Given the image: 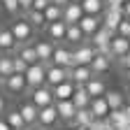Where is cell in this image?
Returning a JSON list of instances; mask_svg holds the SVG:
<instances>
[{
  "label": "cell",
  "instance_id": "obj_1",
  "mask_svg": "<svg viewBox=\"0 0 130 130\" xmlns=\"http://www.w3.org/2000/svg\"><path fill=\"white\" fill-rule=\"evenodd\" d=\"M28 100H30L32 105H35V107H40V109H44V107H51V105H56L54 86L44 84V86H40V88H28Z\"/></svg>",
  "mask_w": 130,
  "mask_h": 130
},
{
  "label": "cell",
  "instance_id": "obj_2",
  "mask_svg": "<svg viewBox=\"0 0 130 130\" xmlns=\"http://www.w3.org/2000/svg\"><path fill=\"white\" fill-rule=\"evenodd\" d=\"M9 28H12V32H14L16 42H19V46H26V44L32 40V35H35V28L28 23L26 16H21V19H14V23H12Z\"/></svg>",
  "mask_w": 130,
  "mask_h": 130
},
{
  "label": "cell",
  "instance_id": "obj_3",
  "mask_svg": "<svg viewBox=\"0 0 130 130\" xmlns=\"http://www.w3.org/2000/svg\"><path fill=\"white\" fill-rule=\"evenodd\" d=\"M114 37H116V35H114L111 30H107V28L102 26V28L98 30V32H95V35H93L88 42L95 46V51H98V54H109V56H111V40H114Z\"/></svg>",
  "mask_w": 130,
  "mask_h": 130
},
{
  "label": "cell",
  "instance_id": "obj_4",
  "mask_svg": "<svg viewBox=\"0 0 130 130\" xmlns=\"http://www.w3.org/2000/svg\"><path fill=\"white\" fill-rule=\"evenodd\" d=\"M46 70L49 65L37 63V65H30L28 72H26V81H28V88H40L46 84Z\"/></svg>",
  "mask_w": 130,
  "mask_h": 130
},
{
  "label": "cell",
  "instance_id": "obj_5",
  "mask_svg": "<svg viewBox=\"0 0 130 130\" xmlns=\"http://www.w3.org/2000/svg\"><path fill=\"white\" fill-rule=\"evenodd\" d=\"M72 54H74V68H77V65H91L93 58L98 56L95 46H93L91 42H84V44L74 46V49H72Z\"/></svg>",
  "mask_w": 130,
  "mask_h": 130
},
{
  "label": "cell",
  "instance_id": "obj_6",
  "mask_svg": "<svg viewBox=\"0 0 130 130\" xmlns=\"http://www.w3.org/2000/svg\"><path fill=\"white\" fill-rule=\"evenodd\" d=\"M3 88L9 93V95H19L23 91H28V81H26V74H12L7 79H0Z\"/></svg>",
  "mask_w": 130,
  "mask_h": 130
},
{
  "label": "cell",
  "instance_id": "obj_7",
  "mask_svg": "<svg viewBox=\"0 0 130 130\" xmlns=\"http://www.w3.org/2000/svg\"><path fill=\"white\" fill-rule=\"evenodd\" d=\"M70 81H74L77 86H86L91 79H95V72L91 70V65H77V68H68Z\"/></svg>",
  "mask_w": 130,
  "mask_h": 130
},
{
  "label": "cell",
  "instance_id": "obj_8",
  "mask_svg": "<svg viewBox=\"0 0 130 130\" xmlns=\"http://www.w3.org/2000/svg\"><path fill=\"white\" fill-rule=\"evenodd\" d=\"M19 42H16L12 28H0V54H19Z\"/></svg>",
  "mask_w": 130,
  "mask_h": 130
},
{
  "label": "cell",
  "instance_id": "obj_9",
  "mask_svg": "<svg viewBox=\"0 0 130 130\" xmlns=\"http://www.w3.org/2000/svg\"><path fill=\"white\" fill-rule=\"evenodd\" d=\"M58 121H60V116H58V109H56V105L40 109V119H37V125H40V128L51 130V128H56V125H58Z\"/></svg>",
  "mask_w": 130,
  "mask_h": 130
},
{
  "label": "cell",
  "instance_id": "obj_10",
  "mask_svg": "<svg viewBox=\"0 0 130 130\" xmlns=\"http://www.w3.org/2000/svg\"><path fill=\"white\" fill-rule=\"evenodd\" d=\"M44 32H46V40H51V42H65V37H68V23L65 21L46 23Z\"/></svg>",
  "mask_w": 130,
  "mask_h": 130
},
{
  "label": "cell",
  "instance_id": "obj_11",
  "mask_svg": "<svg viewBox=\"0 0 130 130\" xmlns=\"http://www.w3.org/2000/svg\"><path fill=\"white\" fill-rule=\"evenodd\" d=\"M79 28L84 30L86 40H91L95 32L102 28V16H91V14H84V19L79 21Z\"/></svg>",
  "mask_w": 130,
  "mask_h": 130
},
{
  "label": "cell",
  "instance_id": "obj_12",
  "mask_svg": "<svg viewBox=\"0 0 130 130\" xmlns=\"http://www.w3.org/2000/svg\"><path fill=\"white\" fill-rule=\"evenodd\" d=\"M51 65H60V68H74V54H72V49L63 46V44L56 46Z\"/></svg>",
  "mask_w": 130,
  "mask_h": 130
},
{
  "label": "cell",
  "instance_id": "obj_13",
  "mask_svg": "<svg viewBox=\"0 0 130 130\" xmlns=\"http://www.w3.org/2000/svg\"><path fill=\"white\" fill-rule=\"evenodd\" d=\"M35 49H37L40 63L51 65V60H54V51H56V44H54L51 40H40V42H35Z\"/></svg>",
  "mask_w": 130,
  "mask_h": 130
},
{
  "label": "cell",
  "instance_id": "obj_14",
  "mask_svg": "<svg viewBox=\"0 0 130 130\" xmlns=\"http://www.w3.org/2000/svg\"><path fill=\"white\" fill-rule=\"evenodd\" d=\"M68 79H70L68 68L49 65V70H46V84H49V86H58V84H63V81H68Z\"/></svg>",
  "mask_w": 130,
  "mask_h": 130
},
{
  "label": "cell",
  "instance_id": "obj_15",
  "mask_svg": "<svg viewBox=\"0 0 130 130\" xmlns=\"http://www.w3.org/2000/svg\"><path fill=\"white\" fill-rule=\"evenodd\" d=\"M81 19H84V7H81V5L70 3L68 7H63V21L68 26H77Z\"/></svg>",
  "mask_w": 130,
  "mask_h": 130
},
{
  "label": "cell",
  "instance_id": "obj_16",
  "mask_svg": "<svg viewBox=\"0 0 130 130\" xmlns=\"http://www.w3.org/2000/svg\"><path fill=\"white\" fill-rule=\"evenodd\" d=\"M56 109H58L60 121L70 123V125H72V121H74V116H77V111H79V109L74 107L72 100H58V102H56Z\"/></svg>",
  "mask_w": 130,
  "mask_h": 130
},
{
  "label": "cell",
  "instance_id": "obj_17",
  "mask_svg": "<svg viewBox=\"0 0 130 130\" xmlns=\"http://www.w3.org/2000/svg\"><path fill=\"white\" fill-rule=\"evenodd\" d=\"M16 109L21 111V116H23V121H26L28 125H37V119H40V107H35L30 100H26V102H21Z\"/></svg>",
  "mask_w": 130,
  "mask_h": 130
},
{
  "label": "cell",
  "instance_id": "obj_18",
  "mask_svg": "<svg viewBox=\"0 0 130 130\" xmlns=\"http://www.w3.org/2000/svg\"><path fill=\"white\" fill-rule=\"evenodd\" d=\"M111 60H114V56H109V54H98V56L93 58V63H91V70L95 72V77H98V74H105V72H109V68H111Z\"/></svg>",
  "mask_w": 130,
  "mask_h": 130
},
{
  "label": "cell",
  "instance_id": "obj_19",
  "mask_svg": "<svg viewBox=\"0 0 130 130\" xmlns=\"http://www.w3.org/2000/svg\"><path fill=\"white\" fill-rule=\"evenodd\" d=\"M91 111H93V116H95V119H109L111 107H109V102H107V98H93V102H91Z\"/></svg>",
  "mask_w": 130,
  "mask_h": 130
},
{
  "label": "cell",
  "instance_id": "obj_20",
  "mask_svg": "<svg viewBox=\"0 0 130 130\" xmlns=\"http://www.w3.org/2000/svg\"><path fill=\"white\" fill-rule=\"evenodd\" d=\"M74 91H77V84L74 81H63V84H58V86H54V95H56V102L58 100H72V95H74Z\"/></svg>",
  "mask_w": 130,
  "mask_h": 130
},
{
  "label": "cell",
  "instance_id": "obj_21",
  "mask_svg": "<svg viewBox=\"0 0 130 130\" xmlns=\"http://www.w3.org/2000/svg\"><path fill=\"white\" fill-rule=\"evenodd\" d=\"M109 125L114 128V130H121V128H128L130 130V119H128V114H125V109H114L111 114H109Z\"/></svg>",
  "mask_w": 130,
  "mask_h": 130
},
{
  "label": "cell",
  "instance_id": "obj_22",
  "mask_svg": "<svg viewBox=\"0 0 130 130\" xmlns=\"http://www.w3.org/2000/svg\"><path fill=\"white\" fill-rule=\"evenodd\" d=\"M72 102H74L77 109H86V107H91L93 98H91V93L86 91V86H77V91H74V95H72Z\"/></svg>",
  "mask_w": 130,
  "mask_h": 130
},
{
  "label": "cell",
  "instance_id": "obj_23",
  "mask_svg": "<svg viewBox=\"0 0 130 130\" xmlns=\"http://www.w3.org/2000/svg\"><path fill=\"white\" fill-rule=\"evenodd\" d=\"M130 51V40L128 37H121V35H116V37H114L111 40V56L114 58H121V56H125Z\"/></svg>",
  "mask_w": 130,
  "mask_h": 130
},
{
  "label": "cell",
  "instance_id": "obj_24",
  "mask_svg": "<svg viewBox=\"0 0 130 130\" xmlns=\"http://www.w3.org/2000/svg\"><path fill=\"white\" fill-rule=\"evenodd\" d=\"M14 72V54H0V79H7Z\"/></svg>",
  "mask_w": 130,
  "mask_h": 130
},
{
  "label": "cell",
  "instance_id": "obj_25",
  "mask_svg": "<svg viewBox=\"0 0 130 130\" xmlns=\"http://www.w3.org/2000/svg\"><path fill=\"white\" fill-rule=\"evenodd\" d=\"M65 42L72 44V49L86 42V35H84V30L79 28V23H77V26H68V37H65Z\"/></svg>",
  "mask_w": 130,
  "mask_h": 130
},
{
  "label": "cell",
  "instance_id": "obj_26",
  "mask_svg": "<svg viewBox=\"0 0 130 130\" xmlns=\"http://www.w3.org/2000/svg\"><path fill=\"white\" fill-rule=\"evenodd\" d=\"M93 121H95V116H93L91 107L79 109V111H77V116H74V121H72V128H77V125H81V128H91Z\"/></svg>",
  "mask_w": 130,
  "mask_h": 130
},
{
  "label": "cell",
  "instance_id": "obj_27",
  "mask_svg": "<svg viewBox=\"0 0 130 130\" xmlns=\"http://www.w3.org/2000/svg\"><path fill=\"white\" fill-rule=\"evenodd\" d=\"M86 91L91 93V98H105L109 88H107V84H105L102 79H98V77H95V79H91L88 84H86Z\"/></svg>",
  "mask_w": 130,
  "mask_h": 130
},
{
  "label": "cell",
  "instance_id": "obj_28",
  "mask_svg": "<svg viewBox=\"0 0 130 130\" xmlns=\"http://www.w3.org/2000/svg\"><path fill=\"white\" fill-rule=\"evenodd\" d=\"M5 121L9 123L12 130H23V128L28 125V123L23 121V116H21V111H19V109H9V111L5 114Z\"/></svg>",
  "mask_w": 130,
  "mask_h": 130
},
{
  "label": "cell",
  "instance_id": "obj_29",
  "mask_svg": "<svg viewBox=\"0 0 130 130\" xmlns=\"http://www.w3.org/2000/svg\"><path fill=\"white\" fill-rule=\"evenodd\" d=\"M81 7H84V14L102 16V12H105V0H84Z\"/></svg>",
  "mask_w": 130,
  "mask_h": 130
},
{
  "label": "cell",
  "instance_id": "obj_30",
  "mask_svg": "<svg viewBox=\"0 0 130 130\" xmlns=\"http://www.w3.org/2000/svg\"><path fill=\"white\" fill-rule=\"evenodd\" d=\"M19 56H21L28 65H37V63H40V56H37L35 44H26V46H21V49H19Z\"/></svg>",
  "mask_w": 130,
  "mask_h": 130
},
{
  "label": "cell",
  "instance_id": "obj_31",
  "mask_svg": "<svg viewBox=\"0 0 130 130\" xmlns=\"http://www.w3.org/2000/svg\"><path fill=\"white\" fill-rule=\"evenodd\" d=\"M105 98H107V102H109L111 111H114V109H123V107H125V98H123V93H121V91H114V88H109Z\"/></svg>",
  "mask_w": 130,
  "mask_h": 130
},
{
  "label": "cell",
  "instance_id": "obj_32",
  "mask_svg": "<svg viewBox=\"0 0 130 130\" xmlns=\"http://www.w3.org/2000/svg\"><path fill=\"white\" fill-rule=\"evenodd\" d=\"M26 16V19H28V23L32 26V28H44L46 26V19H44V12H37V9H30V12H26L23 14Z\"/></svg>",
  "mask_w": 130,
  "mask_h": 130
},
{
  "label": "cell",
  "instance_id": "obj_33",
  "mask_svg": "<svg viewBox=\"0 0 130 130\" xmlns=\"http://www.w3.org/2000/svg\"><path fill=\"white\" fill-rule=\"evenodd\" d=\"M44 19H46V23H56V21H63V7H58V5H49L46 9H44Z\"/></svg>",
  "mask_w": 130,
  "mask_h": 130
},
{
  "label": "cell",
  "instance_id": "obj_34",
  "mask_svg": "<svg viewBox=\"0 0 130 130\" xmlns=\"http://www.w3.org/2000/svg\"><path fill=\"white\" fill-rule=\"evenodd\" d=\"M28 68H30V65H28L19 54H14V72H16V74H26V72H28Z\"/></svg>",
  "mask_w": 130,
  "mask_h": 130
},
{
  "label": "cell",
  "instance_id": "obj_35",
  "mask_svg": "<svg viewBox=\"0 0 130 130\" xmlns=\"http://www.w3.org/2000/svg\"><path fill=\"white\" fill-rule=\"evenodd\" d=\"M0 3H3V7L7 9V14H19V12H23L21 9V5H19V0H0Z\"/></svg>",
  "mask_w": 130,
  "mask_h": 130
},
{
  "label": "cell",
  "instance_id": "obj_36",
  "mask_svg": "<svg viewBox=\"0 0 130 130\" xmlns=\"http://www.w3.org/2000/svg\"><path fill=\"white\" fill-rule=\"evenodd\" d=\"M116 35H121V37H128V40H130V19H123V21H121Z\"/></svg>",
  "mask_w": 130,
  "mask_h": 130
},
{
  "label": "cell",
  "instance_id": "obj_37",
  "mask_svg": "<svg viewBox=\"0 0 130 130\" xmlns=\"http://www.w3.org/2000/svg\"><path fill=\"white\" fill-rule=\"evenodd\" d=\"M116 63H119V68H121L123 72H125V70H130V51H128L125 56H121V58H119Z\"/></svg>",
  "mask_w": 130,
  "mask_h": 130
},
{
  "label": "cell",
  "instance_id": "obj_38",
  "mask_svg": "<svg viewBox=\"0 0 130 130\" xmlns=\"http://www.w3.org/2000/svg\"><path fill=\"white\" fill-rule=\"evenodd\" d=\"M49 5H51V0H35V3H32V9H37V12H44Z\"/></svg>",
  "mask_w": 130,
  "mask_h": 130
},
{
  "label": "cell",
  "instance_id": "obj_39",
  "mask_svg": "<svg viewBox=\"0 0 130 130\" xmlns=\"http://www.w3.org/2000/svg\"><path fill=\"white\" fill-rule=\"evenodd\" d=\"M32 3H35V0H19V5H21V9H23V14L32 9Z\"/></svg>",
  "mask_w": 130,
  "mask_h": 130
},
{
  "label": "cell",
  "instance_id": "obj_40",
  "mask_svg": "<svg viewBox=\"0 0 130 130\" xmlns=\"http://www.w3.org/2000/svg\"><path fill=\"white\" fill-rule=\"evenodd\" d=\"M51 3H54V5H58V7H68L72 0H51Z\"/></svg>",
  "mask_w": 130,
  "mask_h": 130
},
{
  "label": "cell",
  "instance_id": "obj_41",
  "mask_svg": "<svg viewBox=\"0 0 130 130\" xmlns=\"http://www.w3.org/2000/svg\"><path fill=\"white\" fill-rule=\"evenodd\" d=\"M0 130H12V128H9V123H7L5 119H0Z\"/></svg>",
  "mask_w": 130,
  "mask_h": 130
},
{
  "label": "cell",
  "instance_id": "obj_42",
  "mask_svg": "<svg viewBox=\"0 0 130 130\" xmlns=\"http://www.w3.org/2000/svg\"><path fill=\"white\" fill-rule=\"evenodd\" d=\"M123 14H125V19H130V3L123 5Z\"/></svg>",
  "mask_w": 130,
  "mask_h": 130
},
{
  "label": "cell",
  "instance_id": "obj_43",
  "mask_svg": "<svg viewBox=\"0 0 130 130\" xmlns=\"http://www.w3.org/2000/svg\"><path fill=\"white\" fill-rule=\"evenodd\" d=\"M123 79H125V84L130 86V70H125V72H123Z\"/></svg>",
  "mask_w": 130,
  "mask_h": 130
},
{
  "label": "cell",
  "instance_id": "obj_44",
  "mask_svg": "<svg viewBox=\"0 0 130 130\" xmlns=\"http://www.w3.org/2000/svg\"><path fill=\"white\" fill-rule=\"evenodd\" d=\"M3 111H5V98L0 95V114H3Z\"/></svg>",
  "mask_w": 130,
  "mask_h": 130
},
{
  "label": "cell",
  "instance_id": "obj_45",
  "mask_svg": "<svg viewBox=\"0 0 130 130\" xmlns=\"http://www.w3.org/2000/svg\"><path fill=\"white\" fill-rule=\"evenodd\" d=\"M23 130H42V128H40V125H26Z\"/></svg>",
  "mask_w": 130,
  "mask_h": 130
},
{
  "label": "cell",
  "instance_id": "obj_46",
  "mask_svg": "<svg viewBox=\"0 0 130 130\" xmlns=\"http://www.w3.org/2000/svg\"><path fill=\"white\" fill-rule=\"evenodd\" d=\"M111 3H116V5H125V3H130V0H111Z\"/></svg>",
  "mask_w": 130,
  "mask_h": 130
},
{
  "label": "cell",
  "instance_id": "obj_47",
  "mask_svg": "<svg viewBox=\"0 0 130 130\" xmlns=\"http://www.w3.org/2000/svg\"><path fill=\"white\" fill-rule=\"evenodd\" d=\"M123 109H125V114H128V119H130V105H125Z\"/></svg>",
  "mask_w": 130,
  "mask_h": 130
},
{
  "label": "cell",
  "instance_id": "obj_48",
  "mask_svg": "<svg viewBox=\"0 0 130 130\" xmlns=\"http://www.w3.org/2000/svg\"><path fill=\"white\" fill-rule=\"evenodd\" d=\"M72 130H88V128H81V125H77V128H72Z\"/></svg>",
  "mask_w": 130,
  "mask_h": 130
},
{
  "label": "cell",
  "instance_id": "obj_49",
  "mask_svg": "<svg viewBox=\"0 0 130 130\" xmlns=\"http://www.w3.org/2000/svg\"><path fill=\"white\" fill-rule=\"evenodd\" d=\"M72 3H77V5H81V3H84V0H72Z\"/></svg>",
  "mask_w": 130,
  "mask_h": 130
},
{
  "label": "cell",
  "instance_id": "obj_50",
  "mask_svg": "<svg viewBox=\"0 0 130 130\" xmlns=\"http://www.w3.org/2000/svg\"><path fill=\"white\" fill-rule=\"evenodd\" d=\"M121 130H128V128H121Z\"/></svg>",
  "mask_w": 130,
  "mask_h": 130
},
{
  "label": "cell",
  "instance_id": "obj_51",
  "mask_svg": "<svg viewBox=\"0 0 130 130\" xmlns=\"http://www.w3.org/2000/svg\"><path fill=\"white\" fill-rule=\"evenodd\" d=\"M0 88H3V84H0Z\"/></svg>",
  "mask_w": 130,
  "mask_h": 130
}]
</instances>
